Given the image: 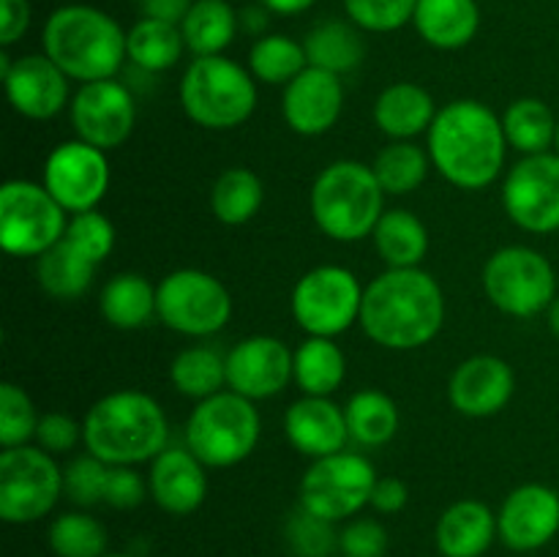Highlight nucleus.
Instances as JSON below:
<instances>
[{
  "instance_id": "58836bf2",
  "label": "nucleus",
  "mask_w": 559,
  "mask_h": 557,
  "mask_svg": "<svg viewBox=\"0 0 559 557\" xmlns=\"http://www.w3.org/2000/svg\"><path fill=\"white\" fill-rule=\"evenodd\" d=\"M306 66L309 58L304 42L282 33L260 36L249 49V71L262 85H289Z\"/></svg>"
},
{
  "instance_id": "6e6552de",
  "label": "nucleus",
  "mask_w": 559,
  "mask_h": 557,
  "mask_svg": "<svg viewBox=\"0 0 559 557\" xmlns=\"http://www.w3.org/2000/svg\"><path fill=\"white\" fill-rule=\"evenodd\" d=\"M480 284L497 311L508 317H538L557 298V273L549 257L533 246H502L486 260Z\"/></svg>"
},
{
  "instance_id": "e433bc0d",
  "label": "nucleus",
  "mask_w": 559,
  "mask_h": 557,
  "mask_svg": "<svg viewBox=\"0 0 559 557\" xmlns=\"http://www.w3.org/2000/svg\"><path fill=\"white\" fill-rule=\"evenodd\" d=\"M169 380H173L175 391L202 402L227 388V355L205 347V344L180 349L169 364Z\"/></svg>"
},
{
  "instance_id": "f03ea898",
  "label": "nucleus",
  "mask_w": 559,
  "mask_h": 557,
  "mask_svg": "<svg viewBox=\"0 0 559 557\" xmlns=\"http://www.w3.org/2000/svg\"><path fill=\"white\" fill-rule=\"evenodd\" d=\"M426 151L451 186L464 191L489 189L506 169L502 118L478 98L448 102L426 134Z\"/></svg>"
},
{
  "instance_id": "bf43d9fd",
  "label": "nucleus",
  "mask_w": 559,
  "mask_h": 557,
  "mask_svg": "<svg viewBox=\"0 0 559 557\" xmlns=\"http://www.w3.org/2000/svg\"><path fill=\"white\" fill-rule=\"evenodd\" d=\"M338 557H353V555H338Z\"/></svg>"
},
{
  "instance_id": "c756f323",
  "label": "nucleus",
  "mask_w": 559,
  "mask_h": 557,
  "mask_svg": "<svg viewBox=\"0 0 559 557\" xmlns=\"http://www.w3.org/2000/svg\"><path fill=\"white\" fill-rule=\"evenodd\" d=\"M183 31H180V25H173V22L142 16L126 33V55H129L131 66L145 71V74H164V71L175 69L178 60L183 58Z\"/></svg>"
},
{
  "instance_id": "1a4fd4ad",
  "label": "nucleus",
  "mask_w": 559,
  "mask_h": 557,
  "mask_svg": "<svg viewBox=\"0 0 559 557\" xmlns=\"http://www.w3.org/2000/svg\"><path fill=\"white\" fill-rule=\"evenodd\" d=\"M66 208L36 180L14 178L0 189V246L11 257H41L66 238Z\"/></svg>"
},
{
  "instance_id": "8fccbe9b",
  "label": "nucleus",
  "mask_w": 559,
  "mask_h": 557,
  "mask_svg": "<svg viewBox=\"0 0 559 557\" xmlns=\"http://www.w3.org/2000/svg\"><path fill=\"white\" fill-rule=\"evenodd\" d=\"M31 27V3L27 0H0V44L9 49Z\"/></svg>"
},
{
  "instance_id": "c85d7f7f",
  "label": "nucleus",
  "mask_w": 559,
  "mask_h": 557,
  "mask_svg": "<svg viewBox=\"0 0 559 557\" xmlns=\"http://www.w3.org/2000/svg\"><path fill=\"white\" fill-rule=\"evenodd\" d=\"M371 240L388 268H420L429 254V229L407 208H391L382 213Z\"/></svg>"
},
{
  "instance_id": "13d9d810",
  "label": "nucleus",
  "mask_w": 559,
  "mask_h": 557,
  "mask_svg": "<svg viewBox=\"0 0 559 557\" xmlns=\"http://www.w3.org/2000/svg\"><path fill=\"white\" fill-rule=\"evenodd\" d=\"M555 151L559 153V123H557V140H555Z\"/></svg>"
},
{
  "instance_id": "0eeeda50",
  "label": "nucleus",
  "mask_w": 559,
  "mask_h": 557,
  "mask_svg": "<svg viewBox=\"0 0 559 557\" xmlns=\"http://www.w3.org/2000/svg\"><path fill=\"white\" fill-rule=\"evenodd\" d=\"M186 448L205 467L227 470L246 462L260 446L262 418L254 402L240 393L224 391L197 402L186 420Z\"/></svg>"
},
{
  "instance_id": "09e8293b",
  "label": "nucleus",
  "mask_w": 559,
  "mask_h": 557,
  "mask_svg": "<svg viewBox=\"0 0 559 557\" xmlns=\"http://www.w3.org/2000/svg\"><path fill=\"white\" fill-rule=\"evenodd\" d=\"M151 495V486H147V478H142L134 467H112L107 484V495H104V502L118 511H131V508H140L145 502V497Z\"/></svg>"
},
{
  "instance_id": "4c0bfd02",
  "label": "nucleus",
  "mask_w": 559,
  "mask_h": 557,
  "mask_svg": "<svg viewBox=\"0 0 559 557\" xmlns=\"http://www.w3.org/2000/svg\"><path fill=\"white\" fill-rule=\"evenodd\" d=\"M435 167L426 147H420L415 140H391L380 153H377L374 169L382 191L391 197L413 194L424 186L426 175Z\"/></svg>"
},
{
  "instance_id": "c9c22d12",
  "label": "nucleus",
  "mask_w": 559,
  "mask_h": 557,
  "mask_svg": "<svg viewBox=\"0 0 559 557\" xmlns=\"http://www.w3.org/2000/svg\"><path fill=\"white\" fill-rule=\"evenodd\" d=\"M347 413L349 437L364 448H380L396 437L399 431V407L385 391L364 388L353 393L344 404Z\"/></svg>"
},
{
  "instance_id": "f704fd0d",
  "label": "nucleus",
  "mask_w": 559,
  "mask_h": 557,
  "mask_svg": "<svg viewBox=\"0 0 559 557\" xmlns=\"http://www.w3.org/2000/svg\"><path fill=\"white\" fill-rule=\"evenodd\" d=\"M265 202V183L249 167H229L213 180L211 213L227 227L249 224Z\"/></svg>"
},
{
  "instance_id": "2eb2a0df",
  "label": "nucleus",
  "mask_w": 559,
  "mask_h": 557,
  "mask_svg": "<svg viewBox=\"0 0 559 557\" xmlns=\"http://www.w3.org/2000/svg\"><path fill=\"white\" fill-rule=\"evenodd\" d=\"M41 183L69 213L93 211L112 183L107 151L82 140L60 142L44 162Z\"/></svg>"
},
{
  "instance_id": "f8f14e48",
  "label": "nucleus",
  "mask_w": 559,
  "mask_h": 557,
  "mask_svg": "<svg viewBox=\"0 0 559 557\" xmlns=\"http://www.w3.org/2000/svg\"><path fill=\"white\" fill-rule=\"evenodd\" d=\"M364 289L349 268L317 265L298 278L289 309L306 336L336 339L360 320Z\"/></svg>"
},
{
  "instance_id": "dca6fc26",
  "label": "nucleus",
  "mask_w": 559,
  "mask_h": 557,
  "mask_svg": "<svg viewBox=\"0 0 559 557\" xmlns=\"http://www.w3.org/2000/svg\"><path fill=\"white\" fill-rule=\"evenodd\" d=\"M76 140L91 142L102 151H115L131 137L136 123V102L129 85L120 80L85 82L69 107Z\"/></svg>"
},
{
  "instance_id": "603ef678",
  "label": "nucleus",
  "mask_w": 559,
  "mask_h": 557,
  "mask_svg": "<svg viewBox=\"0 0 559 557\" xmlns=\"http://www.w3.org/2000/svg\"><path fill=\"white\" fill-rule=\"evenodd\" d=\"M191 5H194V0H142V16L180 25L191 11Z\"/></svg>"
},
{
  "instance_id": "f3484780",
  "label": "nucleus",
  "mask_w": 559,
  "mask_h": 557,
  "mask_svg": "<svg viewBox=\"0 0 559 557\" xmlns=\"http://www.w3.org/2000/svg\"><path fill=\"white\" fill-rule=\"evenodd\" d=\"M0 74H3L5 98L11 109L27 120H52L71 107L69 76L49 55H22L11 60L0 52Z\"/></svg>"
},
{
  "instance_id": "de8ad7c7",
  "label": "nucleus",
  "mask_w": 559,
  "mask_h": 557,
  "mask_svg": "<svg viewBox=\"0 0 559 557\" xmlns=\"http://www.w3.org/2000/svg\"><path fill=\"white\" fill-rule=\"evenodd\" d=\"M82 440V424L66 413H44L36 429V446L52 457L69 453Z\"/></svg>"
},
{
  "instance_id": "a878e982",
  "label": "nucleus",
  "mask_w": 559,
  "mask_h": 557,
  "mask_svg": "<svg viewBox=\"0 0 559 557\" xmlns=\"http://www.w3.org/2000/svg\"><path fill=\"white\" fill-rule=\"evenodd\" d=\"M413 25L429 47L453 52L478 36L480 5L478 0H418Z\"/></svg>"
},
{
  "instance_id": "4468645a",
  "label": "nucleus",
  "mask_w": 559,
  "mask_h": 557,
  "mask_svg": "<svg viewBox=\"0 0 559 557\" xmlns=\"http://www.w3.org/2000/svg\"><path fill=\"white\" fill-rule=\"evenodd\" d=\"M502 208L519 229L551 235L559 229V153L522 156L502 180Z\"/></svg>"
},
{
  "instance_id": "5701e85b",
  "label": "nucleus",
  "mask_w": 559,
  "mask_h": 557,
  "mask_svg": "<svg viewBox=\"0 0 559 557\" xmlns=\"http://www.w3.org/2000/svg\"><path fill=\"white\" fill-rule=\"evenodd\" d=\"M147 486H151L153 502L162 511L173 517H189L207 497L205 464L186 446H167L151 462Z\"/></svg>"
},
{
  "instance_id": "ea45409f",
  "label": "nucleus",
  "mask_w": 559,
  "mask_h": 557,
  "mask_svg": "<svg viewBox=\"0 0 559 557\" xmlns=\"http://www.w3.org/2000/svg\"><path fill=\"white\" fill-rule=\"evenodd\" d=\"M47 538L55 557H104L109 546L107 528L87 511L58 513Z\"/></svg>"
},
{
  "instance_id": "37998d69",
  "label": "nucleus",
  "mask_w": 559,
  "mask_h": 557,
  "mask_svg": "<svg viewBox=\"0 0 559 557\" xmlns=\"http://www.w3.org/2000/svg\"><path fill=\"white\" fill-rule=\"evenodd\" d=\"M336 522L317 517V513L306 511L304 506L295 508L287 519V544L298 557H328L333 549H338V533L333 528Z\"/></svg>"
},
{
  "instance_id": "6e6d98bb",
  "label": "nucleus",
  "mask_w": 559,
  "mask_h": 557,
  "mask_svg": "<svg viewBox=\"0 0 559 557\" xmlns=\"http://www.w3.org/2000/svg\"><path fill=\"white\" fill-rule=\"evenodd\" d=\"M546 320H549V328H551V333H555V336L559 339V295H557L555 300H551L549 311H546Z\"/></svg>"
},
{
  "instance_id": "c03bdc74",
  "label": "nucleus",
  "mask_w": 559,
  "mask_h": 557,
  "mask_svg": "<svg viewBox=\"0 0 559 557\" xmlns=\"http://www.w3.org/2000/svg\"><path fill=\"white\" fill-rule=\"evenodd\" d=\"M349 22L369 33H393L413 22L418 0H342Z\"/></svg>"
},
{
  "instance_id": "3c124183",
  "label": "nucleus",
  "mask_w": 559,
  "mask_h": 557,
  "mask_svg": "<svg viewBox=\"0 0 559 557\" xmlns=\"http://www.w3.org/2000/svg\"><path fill=\"white\" fill-rule=\"evenodd\" d=\"M409 500V489L402 478L396 475H385V478H377L374 491H371V502L377 513H399Z\"/></svg>"
},
{
  "instance_id": "aec40b11",
  "label": "nucleus",
  "mask_w": 559,
  "mask_h": 557,
  "mask_svg": "<svg viewBox=\"0 0 559 557\" xmlns=\"http://www.w3.org/2000/svg\"><path fill=\"white\" fill-rule=\"evenodd\" d=\"M516 391V375L500 355H473L451 371L448 402L467 418H491L502 413Z\"/></svg>"
},
{
  "instance_id": "473e14b6",
  "label": "nucleus",
  "mask_w": 559,
  "mask_h": 557,
  "mask_svg": "<svg viewBox=\"0 0 559 557\" xmlns=\"http://www.w3.org/2000/svg\"><path fill=\"white\" fill-rule=\"evenodd\" d=\"M240 27V16L227 0H194L186 20L180 22L186 49L194 58L224 55V49L235 42Z\"/></svg>"
},
{
  "instance_id": "4d7b16f0",
  "label": "nucleus",
  "mask_w": 559,
  "mask_h": 557,
  "mask_svg": "<svg viewBox=\"0 0 559 557\" xmlns=\"http://www.w3.org/2000/svg\"><path fill=\"white\" fill-rule=\"evenodd\" d=\"M104 557H131V555H120V552H107Z\"/></svg>"
},
{
  "instance_id": "f257e3e1",
  "label": "nucleus",
  "mask_w": 559,
  "mask_h": 557,
  "mask_svg": "<svg viewBox=\"0 0 559 557\" xmlns=\"http://www.w3.org/2000/svg\"><path fill=\"white\" fill-rule=\"evenodd\" d=\"M358 325L382 349L409 353L445 325V295L424 268H388L364 289Z\"/></svg>"
},
{
  "instance_id": "5fc2aeb1",
  "label": "nucleus",
  "mask_w": 559,
  "mask_h": 557,
  "mask_svg": "<svg viewBox=\"0 0 559 557\" xmlns=\"http://www.w3.org/2000/svg\"><path fill=\"white\" fill-rule=\"evenodd\" d=\"M267 14H271V11H267L265 5H260V3L249 5V9L240 14V25H243L249 33H262L267 25Z\"/></svg>"
},
{
  "instance_id": "39448f33",
  "label": "nucleus",
  "mask_w": 559,
  "mask_h": 557,
  "mask_svg": "<svg viewBox=\"0 0 559 557\" xmlns=\"http://www.w3.org/2000/svg\"><path fill=\"white\" fill-rule=\"evenodd\" d=\"M309 208L322 235L338 244H358L374 233L385 213V191L371 164L338 158L314 178Z\"/></svg>"
},
{
  "instance_id": "412c9836",
  "label": "nucleus",
  "mask_w": 559,
  "mask_h": 557,
  "mask_svg": "<svg viewBox=\"0 0 559 557\" xmlns=\"http://www.w3.org/2000/svg\"><path fill=\"white\" fill-rule=\"evenodd\" d=\"M344 109V82L333 71L306 66L282 93L284 123L300 137H322L338 123Z\"/></svg>"
},
{
  "instance_id": "79ce46f5",
  "label": "nucleus",
  "mask_w": 559,
  "mask_h": 557,
  "mask_svg": "<svg viewBox=\"0 0 559 557\" xmlns=\"http://www.w3.org/2000/svg\"><path fill=\"white\" fill-rule=\"evenodd\" d=\"M109 473H112V464L93 457V453L85 451L82 457H74L63 467L66 497L80 508H91L96 502H104Z\"/></svg>"
},
{
  "instance_id": "20e7f679",
  "label": "nucleus",
  "mask_w": 559,
  "mask_h": 557,
  "mask_svg": "<svg viewBox=\"0 0 559 557\" xmlns=\"http://www.w3.org/2000/svg\"><path fill=\"white\" fill-rule=\"evenodd\" d=\"M44 55L63 69L74 82L112 80L123 63L126 31L96 5L71 3L60 5L49 14L41 33Z\"/></svg>"
},
{
  "instance_id": "a211bd4d",
  "label": "nucleus",
  "mask_w": 559,
  "mask_h": 557,
  "mask_svg": "<svg viewBox=\"0 0 559 557\" xmlns=\"http://www.w3.org/2000/svg\"><path fill=\"white\" fill-rule=\"evenodd\" d=\"M295 353L276 336H246L227 353V388L260 402L273 399L293 380Z\"/></svg>"
},
{
  "instance_id": "393cba45",
  "label": "nucleus",
  "mask_w": 559,
  "mask_h": 557,
  "mask_svg": "<svg viewBox=\"0 0 559 557\" xmlns=\"http://www.w3.org/2000/svg\"><path fill=\"white\" fill-rule=\"evenodd\" d=\"M437 104L431 93L418 82H393L377 96L374 123L388 140H415L429 134L437 118Z\"/></svg>"
},
{
  "instance_id": "9d476101",
  "label": "nucleus",
  "mask_w": 559,
  "mask_h": 557,
  "mask_svg": "<svg viewBox=\"0 0 559 557\" xmlns=\"http://www.w3.org/2000/svg\"><path fill=\"white\" fill-rule=\"evenodd\" d=\"M156 317L180 336L205 339L229 322L233 295L213 273L178 268L156 284Z\"/></svg>"
},
{
  "instance_id": "7c9ffc66",
  "label": "nucleus",
  "mask_w": 559,
  "mask_h": 557,
  "mask_svg": "<svg viewBox=\"0 0 559 557\" xmlns=\"http://www.w3.org/2000/svg\"><path fill=\"white\" fill-rule=\"evenodd\" d=\"M309 66L347 74L355 71L366 58V44L360 38V27L344 20H322L306 33L304 38Z\"/></svg>"
},
{
  "instance_id": "49530a36",
  "label": "nucleus",
  "mask_w": 559,
  "mask_h": 557,
  "mask_svg": "<svg viewBox=\"0 0 559 557\" xmlns=\"http://www.w3.org/2000/svg\"><path fill=\"white\" fill-rule=\"evenodd\" d=\"M338 549L353 557H382L388 552V530L377 519L358 517L338 530Z\"/></svg>"
},
{
  "instance_id": "2f4dec72",
  "label": "nucleus",
  "mask_w": 559,
  "mask_h": 557,
  "mask_svg": "<svg viewBox=\"0 0 559 557\" xmlns=\"http://www.w3.org/2000/svg\"><path fill=\"white\" fill-rule=\"evenodd\" d=\"M96 268L91 257L82 254L69 238H63L36 260L38 287L55 300H76L91 289Z\"/></svg>"
},
{
  "instance_id": "4be33fe9",
  "label": "nucleus",
  "mask_w": 559,
  "mask_h": 557,
  "mask_svg": "<svg viewBox=\"0 0 559 557\" xmlns=\"http://www.w3.org/2000/svg\"><path fill=\"white\" fill-rule=\"evenodd\" d=\"M284 435L289 446L306 459H322L347 451L349 437L347 413L331 396H300L284 413Z\"/></svg>"
},
{
  "instance_id": "b1692460",
  "label": "nucleus",
  "mask_w": 559,
  "mask_h": 557,
  "mask_svg": "<svg viewBox=\"0 0 559 557\" xmlns=\"http://www.w3.org/2000/svg\"><path fill=\"white\" fill-rule=\"evenodd\" d=\"M497 513L486 502L456 500L442 511L435 544L442 557H484L497 538Z\"/></svg>"
},
{
  "instance_id": "423d86ee",
  "label": "nucleus",
  "mask_w": 559,
  "mask_h": 557,
  "mask_svg": "<svg viewBox=\"0 0 559 557\" xmlns=\"http://www.w3.org/2000/svg\"><path fill=\"white\" fill-rule=\"evenodd\" d=\"M257 98L254 74L227 55L194 58L180 76V107L200 129H238L254 115Z\"/></svg>"
},
{
  "instance_id": "9b49d317",
  "label": "nucleus",
  "mask_w": 559,
  "mask_h": 557,
  "mask_svg": "<svg viewBox=\"0 0 559 557\" xmlns=\"http://www.w3.org/2000/svg\"><path fill=\"white\" fill-rule=\"evenodd\" d=\"M63 489V467L38 446L3 448L0 453V519L33 524L47 517Z\"/></svg>"
},
{
  "instance_id": "864d4df0",
  "label": "nucleus",
  "mask_w": 559,
  "mask_h": 557,
  "mask_svg": "<svg viewBox=\"0 0 559 557\" xmlns=\"http://www.w3.org/2000/svg\"><path fill=\"white\" fill-rule=\"evenodd\" d=\"M257 3L265 5L271 14L295 16V14H304V11H309L317 0H257Z\"/></svg>"
},
{
  "instance_id": "a19ab883",
  "label": "nucleus",
  "mask_w": 559,
  "mask_h": 557,
  "mask_svg": "<svg viewBox=\"0 0 559 557\" xmlns=\"http://www.w3.org/2000/svg\"><path fill=\"white\" fill-rule=\"evenodd\" d=\"M38 420L41 415L25 388L16 382H3L0 386V446L16 448L36 440Z\"/></svg>"
},
{
  "instance_id": "72a5a7b5",
  "label": "nucleus",
  "mask_w": 559,
  "mask_h": 557,
  "mask_svg": "<svg viewBox=\"0 0 559 557\" xmlns=\"http://www.w3.org/2000/svg\"><path fill=\"white\" fill-rule=\"evenodd\" d=\"M557 123L559 120L549 104L535 96L516 98L502 112V131H506L508 147L519 151L522 156L549 153L557 140Z\"/></svg>"
},
{
  "instance_id": "6ab92c4d",
  "label": "nucleus",
  "mask_w": 559,
  "mask_h": 557,
  "mask_svg": "<svg viewBox=\"0 0 559 557\" xmlns=\"http://www.w3.org/2000/svg\"><path fill=\"white\" fill-rule=\"evenodd\" d=\"M497 533L513 552L544 549L559 533V495L546 484H522L502 500Z\"/></svg>"
},
{
  "instance_id": "ddd939ff",
  "label": "nucleus",
  "mask_w": 559,
  "mask_h": 557,
  "mask_svg": "<svg viewBox=\"0 0 559 557\" xmlns=\"http://www.w3.org/2000/svg\"><path fill=\"white\" fill-rule=\"evenodd\" d=\"M377 478L364 453L338 451L314 459L300 478V506L328 522H344L369 506Z\"/></svg>"
},
{
  "instance_id": "cd10ccee",
  "label": "nucleus",
  "mask_w": 559,
  "mask_h": 557,
  "mask_svg": "<svg viewBox=\"0 0 559 557\" xmlns=\"http://www.w3.org/2000/svg\"><path fill=\"white\" fill-rule=\"evenodd\" d=\"M295 386L304 396H331L347 380V355L336 339L306 336L295 349Z\"/></svg>"
},
{
  "instance_id": "7ed1b4c3",
  "label": "nucleus",
  "mask_w": 559,
  "mask_h": 557,
  "mask_svg": "<svg viewBox=\"0 0 559 557\" xmlns=\"http://www.w3.org/2000/svg\"><path fill=\"white\" fill-rule=\"evenodd\" d=\"M85 451L112 467L153 462L169 446V420L145 391L123 388L98 399L82 420Z\"/></svg>"
},
{
  "instance_id": "a18cd8bd",
  "label": "nucleus",
  "mask_w": 559,
  "mask_h": 557,
  "mask_svg": "<svg viewBox=\"0 0 559 557\" xmlns=\"http://www.w3.org/2000/svg\"><path fill=\"white\" fill-rule=\"evenodd\" d=\"M66 238L76 246L85 257H91L96 265H102L115 249V224L104 216L98 208L85 213H71Z\"/></svg>"
},
{
  "instance_id": "bb28decb",
  "label": "nucleus",
  "mask_w": 559,
  "mask_h": 557,
  "mask_svg": "<svg viewBox=\"0 0 559 557\" xmlns=\"http://www.w3.org/2000/svg\"><path fill=\"white\" fill-rule=\"evenodd\" d=\"M98 311L118 331H140L156 317V287L142 273H115L98 295Z\"/></svg>"
}]
</instances>
